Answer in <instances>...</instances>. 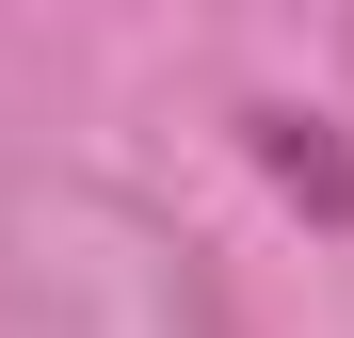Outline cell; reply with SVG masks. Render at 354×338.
Returning <instances> with one entry per match:
<instances>
[{
    "instance_id": "1",
    "label": "cell",
    "mask_w": 354,
    "mask_h": 338,
    "mask_svg": "<svg viewBox=\"0 0 354 338\" xmlns=\"http://www.w3.org/2000/svg\"><path fill=\"white\" fill-rule=\"evenodd\" d=\"M242 145L274 161V194H306L322 225H354V145L322 129V113H290V97H258V113H242Z\"/></svg>"
}]
</instances>
